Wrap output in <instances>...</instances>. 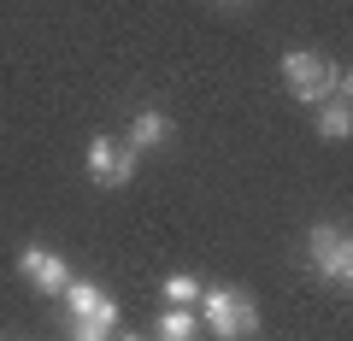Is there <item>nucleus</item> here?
<instances>
[{"instance_id":"f257e3e1","label":"nucleus","mask_w":353,"mask_h":341,"mask_svg":"<svg viewBox=\"0 0 353 341\" xmlns=\"http://www.w3.org/2000/svg\"><path fill=\"white\" fill-rule=\"evenodd\" d=\"M283 83H289V94L301 106H324L330 94H353V76L341 71L336 59H324V53H283Z\"/></svg>"},{"instance_id":"f03ea898","label":"nucleus","mask_w":353,"mask_h":341,"mask_svg":"<svg viewBox=\"0 0 353 341\" xmlns=\"http://www.w3.org/2000/svg\"><path fill=\"white\" fill-rule=\"evenodd\" d=\"M118 324V300L101 282H65V335L71 341H106Z\"/></svg>"},{"instance_id":"7ed1b4c3","label":"nucleus","mask_w":353,"mask_h":341,"mask_svg":"<svg viewBox=\"0 0 353 341\" xmlns=\"http://www.w3.org/2000/svg\"><path fill=\"white\" fill-rule=\"evenodd\" d=\"M194 312H201V324L212 329L218 341H241V335H253V329H259V306H253L241 289H230V282H212V289H201Z\"/></svg>"},{"instance_id":"20e7f679","label":"nucleus","mask_w":353,"mask_h":341,"mask_svg":"<svg viewBox=\"0 0 353 341\" xmlns=\"http://www.w3.org/2000/svg\"><path fill=\"white\" fill-rule=\"evenodd\" d=\"M306 265H312V277L324 282V289H341L347 294L353 282V241L341 224H312L306 229Z\"/></svg>"},{"instance_id":"39448f33","label":"nucleus","mask_w":353,"mask_h":341,"mask_svg":"<svg viewBox=\"0 0 353 341\" xmlns=\"http://www.w3.org/2000/svg\"><path fill=\"white\" fill-rule=\"evenodd\" d=\"M136 159L141 153L130 147V141L94 136L88 141V183H94V189H130V183H136Z\"/></svg>"},{"instance_id":"423d86ee","label":"nucleus","mask_w":353,"mask_h":341,"mask_svg":"<svg viewBox=\"0 0 353 341\" xmlns=\"http://www.w3.org/2000/svg\"><path fill=\"white\" fill-rule=\"evenodd\" d=\"M18 277H24L36 294H53V300H59L65 282H71V265H65V253H53V247H41V241H30V247L18 253Z\"/></svg>"},{"instance_id":"0eeeda50","label":"nucleus","mask_w":353,"mask_h":341,"mask_svg":"<svg viewBox=\"0 0 353 341\" xmlns=\"http://www.w3.org/2000/svg\"><path fill=\"white\" fill-rule=\"evenodd\" d=\"M165 141H171V118H165V112H153V106H148V112L130 118V147H136V153L165 147Z\"/></svg>"},{"instance_id":"6e6552de","label":"nucleus","mask_w":353,"mask_h":341,"mask_svg":"<svg viewBox=\"0 0 353 341\" xmlns=\"http://www.w3.org/2000/svg\"><path fill=\"white\" fill-rule=\"evenodd\" d=\"M194 335H201V312L194 306H171L153 324V341H194Z\"/></svg>"},{"instance_id":"1a4fd4ad","label":"nucleus","mask_w":353,"mask_h":341,"mask_svg":"<svg viewBox=\"0 0 353 341\" xmlns=\"http://www.w3.org/2000/svg\"><path fill=\"white\" fill-rule=\"evenodd\" d=\"M318 136H324V141H347V136H353V106H347V94H330V101L318 106Z\"/></svg>"},{"instance_id":"9d476101","label":"nucleus","mask_w":353,"mask_h":341,"mask_svg":"<svg viewBox=\"0 0 353 341\" xmlns=\"http://www.w3.org/2000/svg\"><path fill=\"white\" fill-rule=\"evenodd\" d=\"M165 300H171V306H194V300H201V277H189V271L165 277Z\"/></svg>"},{"instance_id":"9b49d317","label":"nucleus","mask_w":353,"mask_h":341,"mask_svg":"<svg viewBox=\"0 0 353 341\" xmlns=\"http://www.w3.org/2000/svg\"><path fill=\"white\" fill-rule=\"evenodd\" d=\"M118 341H141V335H118Z\"/></svg>"},{"instance_id":"f8f14e48","label":"nucleus","mask_w":353,"mask_h":341,"mask_svg":"<svg viewBox=\"0 0 353 341\" xmlns=\"http://www.w3.org/2000/svg\"><path fill=\"white\" fill-rule=\"evenodd\" d=\"M224 6H241V0H224Z\"/></svg>"}]
</instances>
